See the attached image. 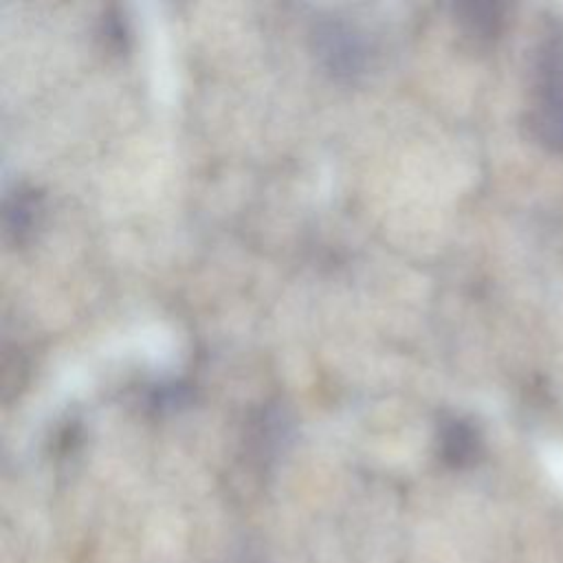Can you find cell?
Segmentation results:
<instances>
[{
	"mask_svg": "<svg viewBox=\"0 0 563 563\" xmlns=\"http://www.w3.org/2000/svg\"><path fill=\"white\" fill-rule=\"evenodd\" d=\"M317 48L325 66L336 75H354L363 68V42L341 22H328L317 29Z\"/></svg>",
	"mask_w": 563,
	"mask_h": 563,
	"instance_id": "2",
	"label": "cell"
},
{
	"mask_svg": "<svg viewBox=\"0 0 563 563\" xmlns=\"http://www.w3.org/2000/svg\"><path fill=\"white\" fill-rule=\"evenodd\" d=\"M440 449L451 466H468L479 455V433L468 420L451 418L442 427Z\"/></svg>",
	"mask_w": 563,
	"mask_h": 563,
	"instance_id": "3",
	"label": "cell"
},
{
	"mask_svg": "<svg viewBox=\"0 0 563 563\" xmlns=\"http://www.w3.org/2000/svg\"><path fill=\"white\" fill-rule=\"evenodd\" d=\"M31 194L33 191L18 189L13 194V198L7 200V213H4L7 233H13L18 240H22L31 231V227L35 222L37 205H35V198Z\"/></svg>",
	"mask_w": 563,
	"mask_h": 563,
	"instance_id": "5",
	"label": "cell"
},
{
	"mask_svg": "<svg viewBox=\"0 0 563 563\" xmlns=\"http://www.w3.org/2000/svg\"><path fill=\"white\" fill-rule=\"evenodd\" d=\"M532 114L537 139L563 152V22H550L532 55Z\"/></svg>",
	"mask_w": 563,
	"mask_h": 563,
	"instance_id": "1",
	"label": "cell"
},
{
	"mask_svg": "<svg viewBox=\"0 0 563 563\" xmlns=\"http://www.w3.org/2000/svg\"><path fill=\"white\" fill-rule=\"evenodd\" d=\"M457 15L468 33L479 37H490L501 26L504 7L495 2H466L457 7Z\"/></svg>",
	"mask_w": 563,
	"mask_h": 563,
	"instance_id": "4",
	"label": "cell"
}]
</instances>
